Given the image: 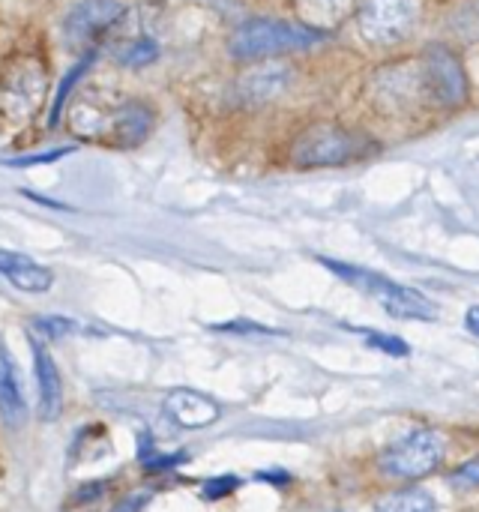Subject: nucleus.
Wrapping results in <instances>:
<instances>
[{
	"label": "nucleus",
	"instance_id": "obj_22",
	"mask_svg": "<svg viewBox=\"0 0 479 512\" xmlns=\"http://www.w3.org/2000/svg\"><path fill=\"white\" fill-rule=\"evenodd\" d=\"M234 489H240V480H237V477H216V480H207V483H204V498L216 501V498L231 495Z\"/></svg>",
	"mask_w": 479,
	"mask_h": 512
},
{
	"label": "nucleus",
	"instance_id": "obj_2",
	"mask_svg": "<svg viewBox=\"0 0 479 512\" xmlns=\"http://www.w3.org/2000/svg\"><path fill=\"white\" fill-rule=\"evenodd\" d=\"M378 147L369 135L342 123H315L303 129L291 144V162L297 168H336L372 156Z\"/></svg>",
	"mask_w": 479,
	"mask_h": 512
},
{
	"label": "nucleus",
	"instance_id": "obj_23",
	"mask_svg": "<svg viewBox=\"0 0 479 512\" xmlns=\"http://www.w3.org/2000/svg\"><path fill=\"white\" fill-rule=\"evenodd\" d=\"M147 501H150V492L147 489H138V492H129L111 512H141Z\"/></svg>",
	"mask_w": 479,
	"mask_h": 512
},
{
	"label": "nucleus",
	"instance_id": "obj_24",
	"mask_svg": "<svg viewBox=\"0 0 479 512\" xmlns=\"http://www.w3.org/2000/svg\"><path fill=\"white\" fill-rule=\"evenodd\" d=\"M69 150H51V153H42V156H27V159H12L9 165H15V168H24V165H36V162H51V159H60V156H66Z\"/></svg>",
	"mask_w": 479,
	"mask_h": 512
},
{
	"label": "nucleus",
	"instance_id": "obj_28",
	"mask_svg": "<svg viewBox=\"0 0 479 512\" xmlns=\"http://www.w3.org/2000/svg\"><path fill=\"white\" fill-rule=\"evenodd\" d=\"M468 512H479V510H468Z\"/></svg>",
	"mask_w": 479,
	"mask_h": 512
},
{
	"label": "nucleus",
	"instance_id": "obj_21",
	"mask_svg": "<svg viewBox=\"0 0 479 512\" xmlns=\"http://www.w3.org/2000/svg\"><path fill=\"white\" fill-rule=\"evenodd\" d=\"M33 321H36V327H39L45 336H51V339H60V336L75 333V324H72L69 318H33Z\"/></svg>",
	"mask_w": 479,
	"mask_h": 512
},
{
	"label": "nucleus",
	"instance_id": "obj_27",
	"mask_svg": "<svg viewBox=\"0 0 479 512\" xmlns=\"http://www.w3.org/2000/svg\"><path fill=\"white\" fill-rule=\"evenodd\" d=\"M261 480H270V483H288L285 474H261Z\"/></svg>",
	"mask_w": 479,
	"mask_h": 512
},
{
	"label": "nucleus",
	"instance_id": "obj_4",
	"mask_svg": "<svg viewBox=\"0 0 479 512\" xmlns=\"http://www.w3.org/2000/svg\"><path fill=\"white\" fill-rule=\"evenodd\" d=\"M447 456V438L438 429H414L402 438H396L378 459V468L390 480H420Z\"/></svg>",
	"mask_w": 479,
	"mask_h": 512
},
{
	"label": "nucleus",
	"instance_id": "obj_12",
	"mask_svg": "<svg viewBox=\"0 0 479 512\" xmlns=\"http://www.w3.org/2000/svg\"><path fill=\"white\" fill-rule=\"evenodd\" d=\"M165 414L183 429H204L219 420V405L192 390H174L165 399Z\"/></svg>",
	"mask_w": 479,
	"mask_h": 512
},
{
	"label": "nucleus",
	"instance_id": "obj_14",
	"mask_svg": "<svg viewBox=\"0 0 479 512\" xmlns=\"http://www.w3.org/2000/svg\"><path fill=\"white\" fill-rule=\"evenodd\" d=\"M294 3H297L300 24L321 30V33H327L330 27L357 15L363 6V0H294Z\"/></svg>",
	"mask_w": 479,
	"mask_h": 512
},
{
	"label": "nucleus",
	"instance_id": "obj_11",
	"mask_svg": "<svg viewBox=\"0 0 479 512\" xmlns=\"http://www.w3.org/2000/svg\"><path fill=\"white\" fill-rule=\"evenodd\" d=\"M291 84V69L282 66V63H264V66H255L249 69L237 90H240V99L243 102H252V105H261V102H270L276 96H282Z\"/></svg>",
	"mask_w": 479,
	"mask_h": 512
},
{
	"label": "nucleus",
	"instance_id": "obj_18",
	"mask_svg": "<svg viewBox=\"0 0 479 512\" xmlns=\"http://www.w3.org/2000/svg\"><path fill=\"white\" fill-rule=\"evenodd\" d=\"M87 66H90V57H84L78 66H72V72L63 78V84H60V90H57V96H54V102H51V126H57V120H60V108H63V102H66V96H69V90H72V84L87 72Z\"/></svg>",
	"mask_w": 479,
	"mask_h": 512
},
{
	"label": "nucleus",
	"instance_id": "obj_16",
	"mask_svg": "<svg viewBox=\"0 0 479 512\" xmlns=\"http://www.w3.org/2000/svg\"><path fill=\"white\" fill-rule=\"evenodd\" d=\"M375 512H438V501L426 489H402L393 495H384Z\"/></svg>",
	"mask_w": 479,
	"mask_h": 512
},
{
	"label": "nucleus",
	"instance_id": "obj_20",
	"mask_svg": "<svg viewBox=\"0 0 479 512\" xmlns=\"http://www.w3.org/2000/svg\"><path fill=\"white\" fill-rule=\"evenodd\" d=\"M369 345L375 351H384V354H393V357H405L408 354V345L396 336H384V333H366Z\"/></svg>",
	"mask_w": 479,
	"mask_h": 512
},
{
	"label": "nucleus",
	"instance_id": "obj_17",
	"mask_svg": "<svg viewBox=\"0 0 479 512\" xmlns=\"http://www.w3.org/2000/svg\"><path fill=\"white\" fill-rule=\"evenodd\" d=\"M114 57H117V63H123L129 69H138V66H147V63H153L159 57V45L153 39H147V36L144 39H132V42L117 45Z\"/></svg>",
	"mask_w": 479,
	"mask_h": 512
},
{
	"label": "nucleus",
	"instance_id": "obj_19",
	"mask_svg": "<svg viewBox=\"0 0 479 512\" xmlns=\"http://www.w3.org/2000/svg\"><path fill=\"white\" fill-rule=\"evenodd\" d=\"M450 483L456 489H477L479 486V456L468 459L465 465H459L453 474H450Z\"/></svg>",
	"mask_w": 479,
	"mask_h": 512
},
{
	"label": "nucleus",
	"instance_id": "obj_5",
	"mask_svg": "<svg viewBox=\"0 0 479 512\" xmlns=\"http://www.w3.org/2000/svg\"><path fill=\"white\" fill-rule=\"evenodd\" d=\"M420 75H423L426 96L435 105H441L447 111H459L468 105L471 81H468L462 57L450 45H444V42L429 45L420 57Z\"/></svg>",
	"mask_w": 479,
	"mask_h": 512
},
{
	"label": "nucleus",
	"instance_id": "obj_15",
	"mask_svg": "<svg viewBox=\"0 0 479 512\" xmlns=\"http://www.w3.org/2000/svg\"><path fill=\"white\" fill-rule=\"evenodd\" d=\"M0 417L15 429L24 426V420H27V402L21 393V381H18L15 363L3 345H0Z\"/></svg>",
	"mask_w": 479,
	"mask_h": 512
},
{
	"label": "nucleus",
	"instance_id": "obj_13",
	"mask_svg": "<svg viewBox=\"0 0 479 512\" xmlns=\"http://www.w3.org/2000/svg\"><path fill=\"white\" fill-rule=\"evenodd\" d=\"M0 273H3L15 288H21V291H27V294H42V291H48L51 282H54L51 270L39 267L36 261H30V258L21 255V252H9V249H0Z\"/></svg>",
	"mask_w": 479,
	"mask_h": 512
},
{
	"label": "nucleus",
	"instance_id": "obj_6",
	"mask_svg": "<svg viewBox=\"0 0 479 512\" xmlns=\"http://www.w3.org/2000/svg\"><path fill=\"white\" fill-rule=\"evenodd\" d=\"M420 9V0H363L357 30L369 45L390 48L411 39L420 24Z\"/></svg>",
	"mask_w": 479,
	"mask_h": 512
},
{
	"label": "nucleus",
	"instance_id": "obj_7",
	"mask_svg": "<svg viewBox=\"0 0 479 512\" xmlns=\"http://www.w3.org/2000/svg\"><path fill=\"white\" fill-rule=\"evenodd\" d=\"M123 12H126V6L120 0H81L66 18V36L75 45H90L114 21H120Z\"/></svg>",
	"mask_w": 479,
	"mask_h": 512
},
{
	"label": "nucleus",
	"instance_id": "obj_3",
	"mask_svg": "<svg viewBox=\"0 0 479 512\" xmlns=\"http://www.w3.org/2000/svg\"><path fill=\"white\" fill-rule=\"evenodd\" d=\"M324 267H330L339 279L351 282L354 288H360L363 294H369L378 306H384L393 318H402V321H435L438 318V309L432 300H426L420 291L414 288H405V285H396L378 273H369V270H357L351 264H342V261H330L324 258Z\"/></svg>",
	"mask_w": 479,
	"mask_h": 512
},
{
	"label": "nucleus",
	"instance_id": "obj_8",
	"mask_svg": "<svg viewBox=\"0 0 479 512\" xmlns=\"http://www.w3.org/2000/svg\"><path fill=\"white\" fill-rule=\"evenodd\" d=\"M45 90V75L39 63H27V66H15L9 69L6 81H3V111L6 114H30L39 105V96Z\"/></svg>",
	"mask_w": 479,
	"mask_h": 512
},
{
	"label": "nucleus",
	"instance_id": "obj_26",
	"mask_svg": "<svg viewBox=\"0 0 479 512\" xmlns=\"http://www.w3.org/2000/svg\"><path fill=\"white\" fill-rule=\"evenodd\" d=\"M468 330H471L474 336H479V306L468 309Z\"/></svg>",
	"mask_w": 479,
	"mask_h": 512
},
{
	"label": "nucleus",
	"instance_id": "obj_9",
	"mask_svg": "<svg viewBox=\"0 0 479 512\" xmlns=\"http://www.w3.org/2000/svg\"><path fill=\"white\" fill-rule=\"evenodd\" d=\"M153 120H156L153 108H150L147 102L132 99V102H123L120 108H114V111L108 114L102 132H105L111 141H117V144H123V147H132V144H141V141L150 135Z\"/></svg>",
	"mask_w": 479,
	"mask_h": 512
},
{
	"label": "nucleus",
	"instance_id": "obj_10",
	"mask_svg": "<svg viewBox=\"0 0 479 512\" xmlns=\"http://www.w3.org/2000/svg\"><path fill=\"white\" fill-rule=\"evenodd\" d=\"M33 375L39 387V414L42 420H57L60 405H63V384H60V369L51 357V351L42 342H33Z\"/></svg>",
	"mask_w": 479,
	"mask_h": 512
},
{
	"label": "nucleus",
	"instance_id": "obj_25",
	"mask_svg": "<svg viewBox=\"0 0 479 512\" xmlns=\"http://www.w3.org/2000/svg\"><path fill=\"white\" fill-rule=\"evenodd\" d=\"M219 330H237V333H240V330H243V333H249V330H252V333H273V330L258 327V324H225V327H219Z\"/></svg>",
	"mask_w": 479,
	"mask_h": 512
},
{
	"label": "nucleus",
	"instance_id": "obj_1",
	"mask_svg": "<svg viewBox=\"0 0 479 512\" xmlns=\"http://www.w3.org/2000/svg\"><path fill=\"white\" fill-rule=\"evenodd\" d=\"M327 33L312 30L300 21H285V18H249L243 21L231 39H228V51L234 60H270L288 51H303L312 48L318 42H324Z\"/></svg>",
	"mask_w": 479,
	"mask_h": 512
}]
</instances>
